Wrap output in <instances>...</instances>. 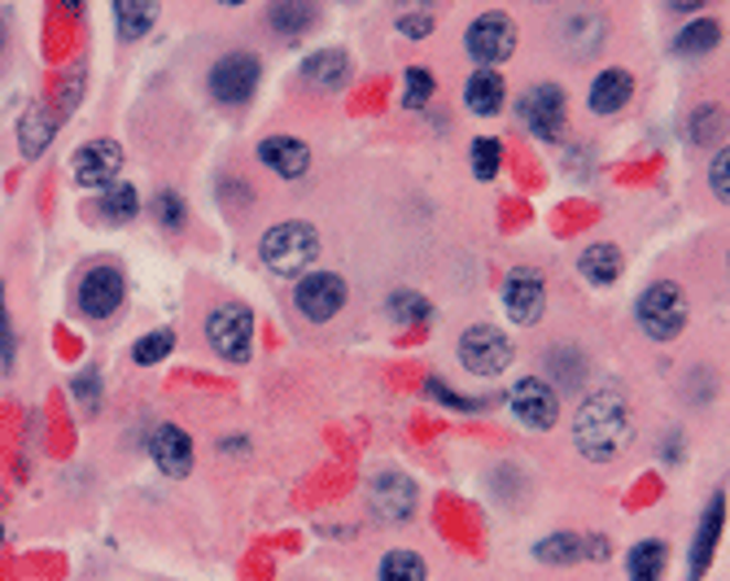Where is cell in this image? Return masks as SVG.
Instances as JSON below:
<instances>
[{
  "mask_svg": "<svg viewBox=\"0 0 730 581\" xmlns=\"http://www.w3.org/2000/svg\"><path fill=\"white\" fill-rule=\"evenodd\" d=\"M136 206H140V197H136L131 184H110L101 193V202H97V215L106 224H127V219H136Z\"/></svg>",
  "mask_w": 730,
  "mask_h": 581,
  "instance_id": "obj_27",
  "label": "cell"
},
{
  "mask_svg": "<svg viewBox=\"0 0 730 581\" xmlns=\"http://www.w3.org/2000/svg\"><path fill=\"white\" fill-rule=\"evenodd\" d=\"M621 267H625V258H621V249L612 245V240H595V245H587L582 249V258H578V271L591 280V284H612L616 276H621Z\"/></svg>",
  "mask_w": 730,
  "mask_h": 581,
  "instance_id": "obj_22",
  "label": "cell"
},
{
  "mask_svg": "<svg viewBox=\"0 0 730 581\" xmlns=\"http://www.w3.org/2000/svg\"><path fill=\"white\" fill-rule=\"evenodd\" d=\"M433 75H429V66H407V75H402V106L407 110H425L429 106V97H433Z\"/></svg>",
  "mask_w": 730,
  "mask_h": 581,
  "instance_id": "obj_32",
  "label": "cell"
},
{
  "mask_svg": "<svg viewBox=\"0 0 730 581\" xmlns=\"http://www.w3.org/2000/svg\"><path fill=\"white\" fill-rule=\"evenodd\" d=\"M634 442V411H630V398L612 385L591 389L578 411H573V446L582 451V460L591 464H612L630 451Z\"/></svg>",
  "mask_w": 730,
  "mask_h": 581,
  "instance_id": "obj_1",
  "label": "cell"
},
{
  "mask_svg": "<svg viewBox=\"0 0 730 581\" xmlns=\"http://www.w3.org/2000/svg\"><path fill=\"white\" fill-rule=\"evenodd\" d=\"M691 320V302L678 280H652L634 302V324L647 342H674Z\"/></svg>",
  "mask_w": 730,
  "mask_h": 581,
  "instance_id": "obj_2",
  "label": "cell"
},
{
  "mask_svg": "<svg viewBox=\"0 0 730 581\" xmlns=\"http://www.w3.org/2000/svg\"><path fill=\"white\" fill-rule=\"evenodd\" d=\"M258 79H262V62H258L254 53H245V49H233V53H224V57L211 66L206 88H211V97H215L219 106L241 110L245 101L258 93Z\"/></svg>",
  "mask_w": 730,
  "mask_h": 581,
  "instance_id": "obj_4",
  "label": "cell"
},
{
  "mask_svg": "<svg viewBox=\"0 0 730 581\" xmlns=\"http://www.w3.org/2000/svg\"><path fill=\"white\" fill-rule=\"evenodd\" d=\"M206 342L219 358L228 363H245L249 358V346H254V315L241 302H224L206 315Z\"/></svg>",
  "mask_w": 730,
  "mask_h": 581,
  "instance_id": "obj_8",
  "label": "cell"
},
{
  "mask_svg": "<svg viewBox=\"0 0 730 581\" xmlns=\"http://www.w3.org/2000/svg\"><path fill=\"white\" fill-rule=\"evenodd\" d=\"M127 302V276H122L115 262H101V267H88L79 289H75V306L84 320H115Z\"/></svg>",
  "mask_w": 730,
  "mask_h": 581,
  "instance_id": "obj_7",
  "label": "cell"
},
{
  "mask_svg": "<svg viewBox=\"0 0 730 581\" xmlns=\"http://www.w3.org/2000/svg\"><path fill=\"white\" fill-rule=\"evenodd\" d=\"M727 166H730V153H727V144L713 153V162H709V189H713V197L727 206L730 202V184H727Z\"/></svg>",
  "mask_w": 730,
  "mask_h": 581,
  "instance_id": "obj_37",
  "label": "cell"
},
{
  "mask_svg": "<svg viewBox=\"0 0 730 581\" xmlns=\"http://www.w3.org/2000/svg\"><path fill=\"white\" fill-rule=\"evenodd\" d=\"M49 136H53V122L40 115V110L22 118V140H26V144H22V153H26V158H35V153L49 144Z\"/></svg>",
  "mask_w": 730,
  "mask_h": 581,
  "instance_id": "obj_36",
  "label": "cell"
},
{
  "mask_svg": "<svg viewBox=\"0 0 730 581\" xmlns=\"http://www.w3.org/2000/svg\"><path fill=\"white\" fill-rule=\"evenodd\" d=\"M556 40L565 44V53H569L573 62H582V57H591V53L604 44V18L591 13V9H573V13H565Z\"/></svg>",
  "mask_w": 730,
  "mask_h": 581,
  "instance_id": "obj_17",
  "label": "cell"
},
{
  "mask_svg": "<svg viewBox=\"0 0 730 581\" xmlns=\"http://www.w3.org/2000/svg\"><path fill=\"white\" fill-rule=\"evenodd\" d=\"M367 503H372V516L385 520V525H402L411 512H416V485L402 476V472H380L367 489Z\"/></svg>",
  "mask_w": 730,
  "mask_h": 581,
  "instance_id": "obj_14",
  "label": "cell"
},
{
  "mask_svg": "<svg viewBox=\"0 0 730 581\" xmlns=\"http://www.w3.org/2000/svg\"><path fill=\"white\" fill-rule=\"evenodd\" d=\"M507 407L529 433H547L560 424V394L543 376H520L507 394Z\"/></svg>",
  "mask_w": 730,
  "mask_h": 581,
  "instance_id": "obj_9",
  "label": "cell"
},
{
  "mask_svg": "<svg viewBox=\"0 0 730 581\" xmlns=\"http://www.w3.org/2000/svg\"><path fill=\"white\" fill-rule=\"evenodd\" d=\"M0 538H4V525H0Z\"/></svg>",
  "mask_w": 730,
  "mask_h": 581,
  "instance_id": "obj_42",
  "label": "cell"
},
{
  "mask_svg": "<svg viewBox=\"0 0 730 581\" xmlns=\"http://www.w3.org/2000/svg\"><path fill=\"white\" fill-rule=\"evenodd\" d=\"M262 262L276 271V276H302L315 258H320V233L302 219H289V224H276L271 233L262 236L258 245Z\"/></svg>",
  "mask_w": 730,
  "mask_h": 581,
  "instance_id": "obj_3",
  "label": "cell"
},
{
  "mask_svg": "<svg viewBox=\"0 0 730 581\" xmlns=\"http://www.w3.org/2000/svg\"><path fill=\"white\" fill-rule=\"evenodd\" d=\"M503 101H507V84H503L498 71H473V75H469V84H464V106H469L473 115H482V118L498 115Z\"/></svg>",
  "mask_w": 730,
  "mask_h": 581,
  "instance_id": "obj_21",
  "label": "cell"
},
{
  "mask_svg": "<svg viewBox=\"0 0 730 581\" xmlns=\"http://www.w3.org/2000/svg\"><path fill=\"white\" fill-rule=\"evenodd\" d=\"M376 581H429V569H425V560H420V551H389L385 560H380V573Z\"/></svg>",
  "mask_w": 730,
  "mask_h": 581,
  "instance_id": "obj_26",
  "label": "cell"
},
{
  "mask_svg": "<svg viewBox=\"0 0 730 581\" xmlns=\"http://www.w3.org/2000/svg\"><path fill=\"white\" fill-rule=\"evenodd\" d=\"M543 367H547V385H551L556 394L587 385V354L578 346H573V358H565V346L547 349V354H543Z\"/></svg>",
  "mask_w": 730,
  "mask_h": 581,
  "instance_id": "obj_23",
  "label": "cell"
},
{
  "mask_svg": "<svg viewBox=\"0 0 730 581\" xmlns=\"http://www.w3.org/2000/svg\"><path fill=\"white\" fill-rule=\"evenodd\" d=\"M587 551V542L578 534H551L538 542V560H551V564H578Z\"/></svg>",
  "mask_w": 730,
  "mask_h": 581,
  "instance_id": "obj_31",
  "label": "cell"
},
{
  "mask_svg": "<svg viewBox=\"0 0 730 581\" xmlns=\"http://www.w3.org/2000/svg\"><path fill=\"white\" fill-rule=\"evenodd\" d=\"M665 564H669V547H665L661 538H643V542L630 547V556H625L630 581H661L665 578Z\"/></svg>",
  "mask_w": 730,
  "mask_h": 581,
  "instance_id": "obj_24",
  "label": "cell"
},
{
  "mask_svg": "<svg viewBox=\"0 0 730 581\" xmlns=\"http://www.w3.org/2000/svg\"><path fill=\"white\" fill-rule=\"evenodd\" d=\"M171 349H175V333H171V329H158V333H149V337H140V342L131 346V358H136L140 367H153V363H162Z\"/></svg>",
  "mask_w": 730,
  "mask_h": 581,
  "instance_id": "obj_34",
  "label": "cell"
},
{
  "mask_svg": "<svg viewBox=\"0 0 730 581\" xmlns=\"http://www.w3.org/2000/svg\"><path fill=\"white\" fill-rule=\"evenodd\" d=\"M4 44H9V26H4V13H0V57H4Z\"/></svg>",
  "mask_w": 730,
  "mask_h": 581,
  "instance_id": "obj_41",
  "label": "cell"
},
{
  "mask_svg": "<svg viewBox=\"0 0 730 581\" xmlns=\"http://www.w3.org/2000/svg\"><path fill=\"white\" fill-rule=\"evenodd\" d=\"M71 171H75V180H79L84 189H101V193H106L110 184H119V171H122L119 140H93V144H84V149L75 153Z\"/></svg>",
  "mask_w": 730,
  "mask_h": 581,
  "instance_id": "obj_13",
  "label": "cell"
},
{
  "mask_svg": "<svg viewBox=\"0 0 730 581\" xmlns=\"http://www.w3.org/2000/svg\"><path fill=\"white\" fill-rule=\"evenodd\" d=\"M320 18V9L315 4H302V0H280V4H271L267 13H262V22L280 35V40H293V35H302L311 22Z\"/></svg>",
  "mask_w": 730,
  "mask_h": 581,
  "instance_id": "obj_25",
  "label": "cell"
},
{
  "mask_svg": "<svg viewBox=\"0 0 730 581\" xmlns=\"http://www.w3.org/2000/svg\"><path fill=\"white\" fill-rule=\"evenodd\" d=\"M455 354H460V363H464L469 376H503V372L512 367V358H516L512 342H507L494 324H469V329L460 333Z\"/></svg>",
  "mask_w": 730,
  "mask_h": 581,
  "instance_id": "obj_6",
  "label": "cell"
},
{
  "mask_svg": "<svg viewBox=\"0 0 730 581\" xmlns=\"http://www.w3.org/2000/svg\"><path fill=\"white\" fill-rule=\"evenodd\" d=\"M13 354H18V337H13V324L4 311V289H0V363H4V372L13 367Z\"/></svg>",
  "mask_w": 730,
  "mask_h": 581,
  "instance_id": "obj_38",
  "label": "cell"
},
{
  "mask_svg": "<svg viewBox=\"0 0 730 581\" xmlns=\"http://www.w3.org/2000/svg\"><path fill=\"white\" fill-rule=\"evenodd\" d=\"M149 455H153V464L162 467L167 476H189V472H193V442H189V433L175 429V424H158V429H153Z\"/></svg>",
  "mask_w": 730,
  "mask_h": 581,
  "instance_id": "obj_18",
  "label": "cell"
},
{
  "mask_svg": "<svg viewBox=\"0 0 730 581\" xmlns=\"http://www.w3.org/2000/svg\"><path fill=\"white\" fill-rule=\"evenodd\" d=\"M346 79H351V57H346L342 49H324V53H311V57L302 62V84H307V88L337 93Z\"/></svg>",
  "mask_w": 730,
  "mask_h": 581,
  "instance_id": "obj_19",
  "label": "cell"
},
{
  "mask_svg": "<svg viewBox=\"0 0 730 581\" xmlns=\"http://www.w3.org/2000/svg\"><path fill=\"white\" fill-rule=\"evenodd\" d=\"M346 298H351V284H346L337 271H311V276H302V280L293 284V306H298V315H302L307 324H329V320H337L342 306H346Z\"/></svg>",
  "mask_w": 730,
  "mask_h": 581,
  "instance_id": "obj_5",
  "label": "cell"
},
{
  "mask_svg": "<svg viewBox=\"0 0 730 581\" xmlns=\"http://www.w3.org/2000/svg\"><path fill=\"white\" fill-rule=\"evenodd\" d=\"M75 394L84 398V407H88V398H93V407H97V372H84V376L75 380Z\"/></svg>",
  "mask_w": 730,
  "mask_h": 581,
  "instance_id": "obj_40",
  "label": "cell"
},
{
  "mask_svg": "<svg viewBox=\"0 0 730 581\" xmlns=\"http://www.w3.org/2000/svg\"><path fill=\"white\" fill-rule=\"evenodd\" d=\"M385 311H389V320H394V324H420V320H429V315H433V306H429L416 289H394V293H389V302H385Z\"/></svg>",
  "mask_w": 730,
  "mask_h": 581,
  "instance_id": "obj_29",
  "label": "cell"
},
{
  "mask_svg": "<svg viewBox=\"0 0 730 581\" xmlns=\"http://www.w3.org/2000/svg\"><path fill=\"white\" fill-rule=\"evenodd\" d=\"M153 215H158V224H162V228H171V233H180V228L189 224L184 202H180V193H171V189L153 197Z\"/></svg>",
  "mask_w": 730,
  "mask_h": 581,
  "instance_id": "obj_35",
  "label": "cell"
},
{
  "mask_svg": "<svg viewBox=\"0 0 730 581\" xmlns=\"http://www.w3.org/2000/svg\"><path fill=\"white\" fill-rule=\"evenodd\" d=\"M722 525H727V498L713 494V503L705 507V520H700V534H696V547H691V581L705 578L709 560H713V547L722 538Z\"/></svg>",
  "mask_w": 730,
  "mask_h": 581,
  "instance_id": "obj_20",
  "label": "cell"
},
{
  "mask_svg": "<svg viewBox=\"0 0 730 581\" xmlns=\"http://www.w3.org/2000/svg\"><path fill=\"white\" fill-rule=\"evenodd\" d=\"M464 49H469V57L473 62H482V66H498V62H507L512 53H516V22L507 18V13H477L473 22H469V31H464Z\"/></svg>",
  "mask_w": 730,
  "mask_h": 581,
  "instance_id": "obj_11",
  "label": "cell"
},
{
  "mask_svg": "<svg viewBox=\"0 0 730 581\" xmlns=\"http://www.w3.org/2000/svg\"><path fill=\"white\" fill-rule=\"evenodd\" d=\"M258 162L280 180H302L311 171V144L302 136H262Z\"/></svg>",
  "mask_w": 730,
  "mask_h": 581,
  "instance_id": "obj_15",
  "label": "cell"
},
{
  "mask_svg": "<svg viewBox=\"0 0 730 581\" xmlns=\"http://www.w3.org/2000/svg\"><path fill=\"white\" fill-rule=\"evenodd\" d=\"M520 122L538 136V140H547V144H556L560 136H565V127H569V101H565V88L560 84H534L525 97H520Z\"/></svg>",
  "mask_w": 730,
  "mask_h": 581,
  "instance_id": "obj_10",
  "label": "cell"
},
{
  "mask_svg": "<svg viewBox=\"0 0 730 581\" xmlns=\"http://www.w3.org/2000/svg\"><path fill=\"white\" fill-rule=\"evenodd\" d=\"M722 44V26L718 22H691V26H683L678 31V40H674V49L683 53V57H696V53H709V49H718Z\"/></svg>",
  "mask_w": 730,
  "mask_h": 581,
  "instance_id": "obj_28",
  "label": "cell"
},
{
  "mask_svg": "<svg viewBox=\"0 0 730 581\" xmlns=\"http://www.w3.org/2000/svg\"><path fill=\"white\" fill-rule=\"evenodd\" d=\"M398 31L411 40H425L433 31V13H407V18H398Z\"/></svg>",
  "mask_w": 730,
  "mask_h": 581,
  "instance_id": "obj_39",
  "label": "cell"
},
{
  "mask_svg": "<svg viewBox=\"0 0 730 581\" xmlns=\"http://www.w3.org/2000/svg\"><path fill=\"white\" fill-rule=\"evenodd\" d=\"M469 162H473V175L490 184V180L498 175V162H503V144H498L494 136H477V140H473V149H469Z\"/></svg>",
  "mask_w": 730,
  "mask_h": 581,
  "instance_id": "obj_33",
  "label": "cell"
},
{
  "mask_svg": "<svg viewBox=\"0 0 730 581\" xmlns=\"http://www.w3.org/2000/svg\"><path fill=\"white\" fill-rule=\"evenodd\" d=\"M503 306L520 329H534L547 311V280L534 267H512L503 280Z\"/></svg>",
  "mask_w": 730,
  "mask_h": 581,
  "instance_id": "obj_12",
  "label": "cell"
},
{
  "mask_svg": "<svg viewBox=\"0 0 730 581\" xmlns=\"http://www.w3.org/2000/svg\"><path fill=\"white\" fill-rule=\"evenodd\" d=\"M630 97H634V75H630L625 66H609V71H600V75L591 79L587 106H591L595 118H612L630 106Z\"/></svg>",
  "mask_w": 730,
  "mask_h": 581,
  "instance_id": "obj_16",
  "label": "cell"
},
{
  "mask_svg": "<svg viewBox=\"0 0 730 581\" xmlns=\"http://www.w3.org/2000/svg\"><path fill=\"white\" fill-rule=\"evenodd\" d=\"M153 18H158V9L153 4H136V0H127V4H115V22H119V35L122 40H140L149 26H153Z\"/></svg>",
  "mask_w": 730,
  "mask_h": 581,
  "instance_id": "obj_30",
  "label": "cell"
}]
</instances>
